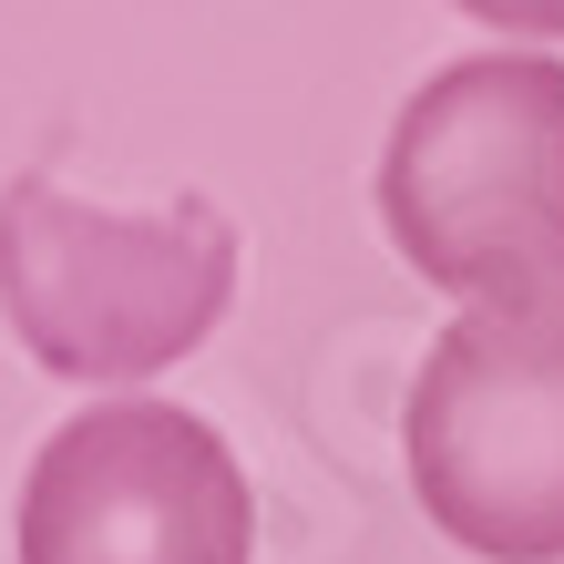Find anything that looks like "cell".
Wrapping results in <instances>:
<instances>
[{
    "mask_svg": "<svg viewBox=\"0 0 564 564\" xmlns=\"http://www.w3.org/2000/svg\"><path fill=\"white\" fill-rule=\"evenodd\" d=\"M237 297V226L216 195L83 206L52 175L0 185V308L62 380H144L206 349Z\"/></svg>",
    "mask_w": 564,
    "mask_h": 564,
    "instance_id": "obj_2",
    "label": "cell"
},
{
    "mask_svg": "<svg viewBox=\"0 0 564 564\" xmlns=\"http://www.w3.org/2000/svg\"><path fill=\"white\" fill-rule=\"evenodd\" d=\"M21 564H257V492L216 421L175 401H93L21 473Z\"/></svg>",
    "mask_w": 564,
    "mask_h": 564,
    "instance_id": "obj_4",
    "label": "cell"
},
{
    "mask_svg": "<svg viewBox=\"0 0 564 564\" xmlns=\"http://www.w3.org/2000/svg\"><path fill=\"white\" fill-rule=\"evenodd\" d=\"M380 226L421 288L523 308L564 288V62L462 52L380 144Z\"/></svg>",
    "mask_w": 564,
    "mask_h": 564,
    "instance_id": "obj_1",
    "label": "cell"
},
{
    "mask_svg": "<svg viewBox=\"0 0 564 564\" xmlns=\"http://www.w3.org/2000/svg\"><path fill=\"white\" fill-rule=\"evenodd\" d=\"M401 473L462 554L564 564V288L462 308L431 339L401 411Z\"/></svg>",
    "mask_w": 564,
    "mask_h": 564,
    "instance_id": "obj_3",
    "label": "cell"
}]
</instances>
